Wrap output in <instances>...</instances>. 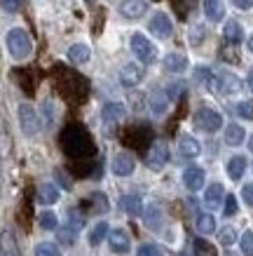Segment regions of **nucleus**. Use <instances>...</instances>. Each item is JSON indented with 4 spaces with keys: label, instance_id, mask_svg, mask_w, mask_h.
I'll use <instances>...</instances> for the list:
<instances>
[{
    "label": "nucleus",
    "instance_id": "1",
    "mask_svg": "<svg viewBox=\"0 0 253 256\" xmlns=\"http://www.w3.org/2000/svg\"><path fill=\"white\" fill-rule=\"evenodd\" d=\"M61 148L68 158H92L96 153V146H94L89 132L84 130L82 124H68L61 132Z\"/></svg>",
    "mask_w": 253,
    "mask_h": 256
},
{
    "label": "nucleus",
    "instance_id": "2",
    "mask_svg": "<svg viewBox=\"0 0 253 256\" xmlns=\"http://www.w3.org/2000/svg\"><path fill=\"white\" fill-rule=\"evenodd\" d=\"M7 50H9V54L14 56V59H26V56L31 54V50H33V42H31V36L23 31V28H12V31L7 33Z\"/></svg>",
    "mask_w": 253,
    "mask_h": 256
},
{
    "label": "nucleus",
    "instance_id": "3",
    "mask_svg": "<svg viewBox=\"0 0 253 256\" xmlns=\"http://www.w3.org/2000/svg\"><path fill=\"white\" fill-rule=\"evenodd\" d=\"M192 122H195L197 130L211 134V132H218L223 127V116L214 108H200L195 113V118H192Z\"/></svg>",
    "mask_w": 253,
    "mask_h": 256
},
{
    "label": "nucleus",
    "instance_id": "4",
    "mask_svg": "<svg viewBox=\"0 0 253 256\" xmlns=\"http://www.w3.org/2000/svg\"><path fill=\"white\" fill-rule=\"evenodd\" d=\"M131 52L143 64H153L155 59H157V50H155V45L143 33H134V36H131Z\"/></svg>",
    "mask_w": 253,
    "mask_h": 256
},
{
    "label": "nucleus",
    "instance_id": "5",
    "mask_svg": "<svg viewBox=\"0 0 253 256\" xmlns=\"http://www.w3.org/2000/svg\"><path fill=\"white\" fill-rule=\"evenodd\" d=\"M19 124H21V132L26 134V136H35V134H38L40 118L31 104H21V106H19Z\"/></svg>",
    "mask_w": 253,
    "mask_h": 256
},
{
    "label": "nucleus",
    "instance_id": "6",
    "mask_svg": "<svg viewBox=\"0 0 253 256\" xmlns=\"http://www.w3.org/2000/svg\"><path fill=\"white\" fill-rule=\"evenodd\" d=\"M167 162H169V146L164 141H155L146 153V164L153 172H160Z\"/></svg>",
    "mask_w": 253,
    "mask_h": 256
},
{
    "label": "nucleus",
    "instance_id": "7",
    "mask_svg": "<svg viewBox=\"0 0 253 256\" xmlns=\"http://www.w3.org/2000/svg\"><path fill=\"white\" fill-rule=\"evenodd\" d=\"M108 247L117 256L127 254V252H129V235H127V230H122V228L110 230V233H108Z\"/></svg>",
    "mask_w": 253,
    "mask_h": 256
},
{
    "label": "nucleus",
    "instance_id": "8",
    "mask_svg": "<svg viewBox=\"0 0 253 256\" xmlns=\"http://www.w3.org/2000/svg\"><path fill=\"white\" fill-rule=\"evenodd\" d=\"M148 28H150V33H153V36H157V38H169L174 26H171V19H169L164 12H157V14L150 19Z\"/></svg>",
    "mask_w": 253,
    "mask_h": 256
},
{
    "label": "nucleus",
    "instance_id": "9",
    "mask_svg": "<svg viewBox=\"0 0 253 256\" xmlns=\"http://www.w3.org/2000/svg\"><path fill=\"white\" fill-rule=\"evenodd\" d=\"M146 10H148L146 0H122L120 14L127 16V19H141V16L146 14Z\"/></svg>",
    "mask_w": 253,
    "mask_h": 256
},
{
    "label": "nucleus",
    "instance_id": "10",
    "mask_svg": "<svg viewBox=\"0 0 253 256\" xmlns=\"http://www.w3.org/2000/svg\"><path fill=\"white\" fill-rule=\"evenodd\" d=\"M143 80V68L138 64H127L122 70H120V82L124 87H136L138 82Z\"/></svg>",
    "mask_w": 253,
    "mask_h": 256
},
{
    "label": "nucleus",
    "instance_id": "11",
    "mask_svg": "<svg viewBox=\"0 0 253 256\" xmlns=\"http://www.w3.org/2000/svg\"><path fill=\"white\" fill-rule=\"evenodd\" d=\"M101 116H103V122L117 124V122H122V120H124V116H127V108H124V104H117V101H113V104H106V106H103Z\"/></svg>",
    "mask_w": 253,
    "mask_h": 256
},
{
    "label": "nucleus",
    "instance_id": "12",
    "mask_svg": "<svg viewBox=\"0 0 253 256\" xmlns=\"http://www.w3.org/2000/svg\"><path fill=\"white\" fill-rule=\"evenodd\" d=\"M204 178H207V174L202 167H188L183 172V184L188 190H200L204 186Z\"/></svg>",
    "mask_w": 253,
    "mask_h": 256
},
{
    "label": "nucleus",
    "instance_id": "13",
    "mask_svg": "<svg viewBox=\"0 0 253 256\" xmlns=\"http://www.w3.org/2000/svg\"><path fill=\"white\" fill-rule=\"evenodd\" d=\"M200 141L197 139H192V136H188V134H183L181 139H178V156L181 158H188V160H192V158H197L200 156Z\"/></svg>",
    "mask_w": 253,
    "mask_h": 256
},
{
    "label": "nucleus",
    "instance_id": "14",
    "mask_svg": "<svg viewBox=\"0 0 253 256\" xmlns=\"http://www.w3.org/2000/svg\"><path fill=\"white\" fill-rule=\"evenodd\" d=\"M0 256H21L19 242H16V238L9 230L0 233Z\"/></svg>",
    "mask_w": 253,
    "mask_h": 256
},
{
    "label": "nucleus",
    "instance_id": "15",
    "mask_svg": "<svg viewBox=\"0 0 253 256\" xmlns=\"http://www.w3.org/2000/svg\"><path fill=\"white\" fill-rule=\"evenodd\" d=\"M216 80H218V92L237 94L242 90V80L237 76H232V73H221V76H216Z\"/></svg>",
    "mask_w": 253,
    "mask_h": 256
},
{
    "label": "nucleus",
    "instance_id": "16",
    "mask_svg": "<svg viewBox=\"0 0 253 256\" xmlns=\"http://www.w3.org/2000/svg\"><path fill=\"white\" fill-rule=\"evenodd\" d=\"M223 200H225V188L221 186V184H211V186L207 188V193H204V202H207L209 210H218L223 204Z\"/></svg>",
    "mask_w": 253,
    "mask_h": 256
},
{
    "label": "nucleus",
    "instance_id": "17",
    "mask_svg": "<svg viewBox=\"0 0 253 256\" xmlns=\"http://www.w3.org/2000/svg\"><path fill=\"white\" fill-rule=\"evenodd\" d=\"M134 167H136V162H134V158L129 153H120L113 160V172H115L117 176H129L131 172H134Z\"/></svg>",
    "mask_w": 253,
    "mask_h": 256
},
{
    "label": "nucleus",
    "instance_id": "18",
    "mask_svg": "<svg viewBox=\"0 0 253 256\" xmlns=\"http://www.w3.org/2000/svg\"><path fill=\"white\" fill-rule=\"evenodd\" d=\"M204 14L209 22H221L225 16V2L223 0H204Z\"/></svg>",
    "mask_w": 253,
    "mask_h": 256
},
{
    "label": "nucleus",
    "instance_id": "19",
    "mask_svg": "<svg viewBox=\"0 0 253 256\" xmlns=\"http://www.w3.org/2000/svg\"><path fill=\"white\" fill-rule=\"evenodd\" d=\"M106 212H108V200L106 195L101 193H94L84 204V214H106Z\"/></svg>",
    "mask_w": 253,
    "mask_h": 256
},
{
    "label": "nucleus",
    "instance_id": "20",
    "mask_svg": "<svg viewBox=\"0 0 253 256\" xmlns=\"http://www.w3.org/2000/svg\"><path fill=\"white\" fill-rule=\"evenodd\" d=\"M143 214V226L146 228H150V230H160L162 228V212H160V207H148V210H143L141 212Z\"/></svg>",
    "mask_w": 253,
    "mask_h": 256
},
{
    "label": "nucleus",
    "instance_id": "21",
    "mask_svg": "<svg viewBox=\"0 0 253 256\" xmlns=\"http://www.w3.org/2000/svg\"><path fill=\"white\" fill-rule=\"evenodd\" d=\"M246 139V132L242 124H228V130H225V144L228 146H242Z\"/></svg>",
    "mask_w": 253,
    "mask_h": 256
},
{
    "label": "nucleus",
    "instance_id": "22",
    "mask_svg": "<svg viewBox=\"0 0 253 256\" xmlns=\"http://www.w3.org/2000/svg\"><path fill=\"white\" fill-rule=\"evenodd\" d=\"M164 68L169 70V73H183L185 68H188V59H185L183 54H167L164 56Z\"/></svg>",
    "mask_w": 253,
    "mask_h": 256
},
{
    "label": "nucleus",
    "instance_id": "23",
    "mask_svg": "<svg viewBox=\"0 0 253 256\" xmlns=\"http://www.w3.org/2000/svg\"><path fill=\"white\" fill-rule=\"evenodd\" d=\"M223 38H225V42L239 45V42L244 40V31H242V26H239V22H228V24H225V31H223Z\"/></svg>",
    "mask_w": 253,
    "mask_h": 256
},
{
    "label": "nucleus",
    "instance_id": "24",
    "mask_svg": "<svg viewBox=\"0 0 253 256\" xmlns=\"http://www.w3.org/2000/svg\"><path fill=\"white\" fill-rule=\"evenodd\" d=\"M244 172H246V158L244 156L230 158V162H228V174H230L232 181H239V178L244 176Z\"/></svg>",
    "mask_w": 253,
    "mask_h": 256
},
{
    "label": "nucleus",
    "instance_id": "25",
    "mask_svg": "<svg viewBox=\"0 0 253 256\" xmlns=\"http://www.w3.org/2000/svg\"><path fill=\"white\" fill-rule=\"evenodd\" d=\"M120 207H122L124 212H129L131 216H138V214L143 212V202H141L138 195H124L122 200H120Z\"/></svg>",
    "mask_w": 253,
    "mask_h": 256
},
{
    "label": "nucleus",
    "instance_id": "26",
    "mask_svg": "<svg viewBox=\"0 0 253 256\" xmlns=\"http://www.w3.org/2000/svg\"><path fill=\"white\" fill-rule=\"evenodd\" d=\"M89 56H92V52H89V47L87 45H73V47H68V59L73 64H87L89 62Z\"/></svg>",
    "mask_w": 253,
    "mask_h": 256
},
{
    "label": "nucleus",
    "instance_id": "27",
    "mask_svg": "<svg viewBox=\"0 0 253 256\" xmlns=\"http://www.w3.org/2000/svg\"><path fill=\"white\" fill-rule=\"evenodd\" d=\"M59 200V190L52 186V184H42L38 188V202L40 204H54Z\"/></svg>",
    "mask_w": 253,
    "mask_h": 256
},
{
    "label": "nucleus",
    "instance_id": "28",
    "mask_svg": "<svg viewBox=\"0 0 253 256\" xmlns=\"http://www.w3.org/2000/svg\"><path fill=\"white\" fill-rule=\"evenodd\" d=\"M197 230H200V235H211L216 230V221L211 214H207V212H200L197 214Z\"/></svg>",
    "mask_w": 253,
    "mask_h": 256
},
{
    "label": "nucleus",
    "instance_id": "29",
    "mask_svg": "<svg viewBox=\"0 0 253 256\" xmlns=\"http://www.w3.org/2000/svg\"><path fill=\"white\" fill-rule=\"evenodd\" d=\"M110 233V228H108L106 221H99V224L92 228V233H89V244L92 247H96V244H101V242L106 240V235Z\"/></svg>",
    "mask_w": 253,
    "mask_h": 256
},
{
    "label": "nucleus",
    "instance_id": "30",
    "mask_svg": "<svg viewBox=\"0 0 253 256\" xmlns=\"http://www.w3.org/2000/svg\"><path fill=\"white\" fill-rule=\"evenodd\" d=\"M169 106V94L167 92H155L153 96H150V108H153V113H164Z\"/></svg>",
    "mask_w": 253,
    "mask_h": 256
},
{
    "label": "nucleus",
    "instance_id": "31",
    "mask_svg": "<svg viewBox=\"0 0 253 256\" xmlns=\"http://www.w3.org/2000/svg\"><path fill=\"white\" fill-rule=\"evenodd\" d=\"M192 247H195V256H218V252H216L214 244L207 242V240H202V238H197Z\"/></svg>",
    "mask_w": 253,
    "mask_h": 256
},
{
    "label": "nucleus",
    "instance_id": "32",
    "mask_svg": "<svg viewBox=\"0 0 253 256\" xmlns=\"http://www.w3.org/2000/svg\"><path fill=\"white\" fill-rule=\"evenodd\" d=\"M75 240H77V230L73 226L59 228V242H61V244H75Z\"/></svg>",
    "mask_w": 253,
    "mask_h": 256
},
{
    "label": "nucleus",
    "instance_id": "33",
    "mask_svg": "<svg viewBox=\"0 0 253 256\" xmlns=\"http://www.w3.org/2000/svg\"><path fill=\"white\" fill-rule=\"evenodd\" d=\"M84 221H87V214H84L82 210H77V207H75V210L68 212V226H73L75 230H80V228H82Z\"/></svg>",
    "mask_w": 253,
    "mask_h": 256
},
{
    "label": "nucleus",
    "instance_id": "34",
    "mask_svg": "<svg viewBox=\"0 0 253 256\" xmlns=\"http://www.w3.org/2000/svg\"><path fill=\"white\" fill-rule=\"evenodd\" d=\"M38 221H40V226H42L45 230H54V228L59 226V218H56L54 212H42V214L38 216Z\"/></svg>",
    "mask_w": 253,
    "mask_h": 256
},
{
    "label": "nucleus",
    "instance_id": "35",
    "mask_svg": "<svg viewBox=\"0 0 253 256\" xmlns=\"http://www.w3.org/2000/svg\"><path fill=\"white\" fill-rule=\"evenodd\" d=\"M221 56L225 59V62H230V64H239V50H237V45L225 42V47L221 50Z\"/></svg>",
    "mask_w": 253,
    "mask_h": 256
},
{
    "label": "nucleus",
    "instance_id": "36",
    "mask_svg": "<svg viewBox=\"0 0 253 256\" xmlns=\"http://www.w3.org/2000/svg\"><path fill=\"white\" fill-rule=\"evenodd\" d=\"M35 256H61V252L52 242H40L38 247H35Z\"/></svg>",
    "mask_w": 253,
    "mask_h": 256
},
{
    "label": "nucleus",
    "instance_id": "37",
    "mask_svg": "<svg viewBox=\"0 0 253 256\" xmlns=\"http://www.w3.org/2000/svg\"><path fill=\"white\" fill-rule=\"evenodd\" d=\"M218 238H221V242L225 244V247H230L232 242L237 240V230H235L232 226H225V228H221V230H218Z\"/></svg>",
    "mask_w": 253,
    "mask_h": 256
},
{
    "label": "nucleus",
    "instance_id": "38",
    "mask_svg": "<svg viewBox=\"0 0 253 256\" xmlns=\"http://www.w3.org/2000/svg\"><path fill=\"white\" fill-rule=\"evenodd\" d=\"M242 254L244 256H253V230H246L244 235H242Z\"/></svg>",
    "mask_w": 253,
    "mask_h": 256
},
{
    "label": "nucleus",
    "instance_id": "39",
    "mask_svg": "<svg viewBox=\"0 0 253 256\" xmlns=\"http://www.w3.org/2000/svg\"><path fill=\"white\" fill-rule=\"evenodd\" d=\"M237 116L244 118V120H253V104L251 101H242V104H237Z\"/></svg>",
    "mask_w": 253,
    "mask_h": 256
},
{
    "label": "nucleus",
    "instance_id": "40",
    "mask_svg": "<svg viewBox=\"0 0 253 256\" xmlns=\"http://www.w3.org/2000/svg\"><path fill=\"white\" fill-rule=\"evenodd\" d=\"M136 256H164V254H162V249L157 244H141Z\"/></svg>",
    "mask_w": 253,
    "mask_h": 256
},
{
    "label": "nucleus",
    "instance_id": "41",
    "mask_svg": "<svg viewBox=\"0 0 253 256\" xmlns=\"http://www.w3.org/2000/svg\"><path fill=\"white\" fill-rule=\"evenodd\" d=\"M223 212H225V216H235V214H237V198H235V195H225V207H223Z\"/></svg>",
    "mask_w": 253,
    "mask_h": 256
},
{
    "label": "nucleus",
    "instance_id": "42",
    "mask_svg": "<svg viewBox=\"0 0 253 256\" xmlns=\"http://www.w3.org/2000/svg\"><path fill=\"white\" fill-rule=\"evenodd\" d=\"M23 5V0H0V8L5 12H19Z\"/></svg>",
    "mask_w": 253,
    "mask_h": 256
},
{
    "label": "nucleus",
    "instance_id": "43",
    "mask_svg": "<svg viewBox=\"0 0 253 256\" xmlns=\"http://www.w3.org/2000/svg\"><path fill=\"white\" fill-rule=\"evenodd\" d=\"M242 198L246 200V204H251V207H253V184L244 186V190H242Z\"/></svg>",
    "mask_w": 253,
    "mask_h": 256
},
{
    "label": "nucleus",
    "instance_id": "44",
    "mask_svg": "<svg viewBox=\"0 0 253 256\" xmlns=\"http://www.w3.org/2000/svg\"><path fill=\"white\" fill-rule=\"evenodd\" d=\"M235 5L239 10H251L253 8V0H235Z\"/></svg>",
    "mask_w": 253,
    "mask_h": 256
},
{
    "label": "nucleus",
    "instance_id": "45",
    "mask_svg": "<svg viewBox=\"0 0 253 256\" xmlns=\"http://www.w3.org/2000/svg\"><path fill=\"white\" fill-rule=\"evenodd\" d=\"M249 87H251V90H253V68L249 70Z\"/></svg>",
    "mask_w": 253,
    "mask_h": 256
},
{
    "label": "nucleus",
    "instance_id": "46",
    "mask_svg": "<svg viewBox=\"0 0 253 256\" xmlns=\"http://www.w3.org/2000/svg\"><path fill=\"white\" fill-rule=\"evenodd\" d=\"M249 50H251V52H253V36H251V38H249Z\"/></svg>",
    "mask_w": 253,
    "mask_h": 256
}]
</instances>
